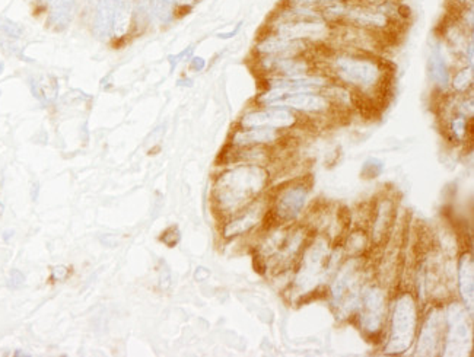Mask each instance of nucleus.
I'll use <instances>...</instances> for the list:
<instances>
[{
  "label": "nucleus",
  "mask_w": 474,
  "mask_h": 357,
  "mask_svg": "<svg viewBox=\"0 0 474 357\" xmlns=\"http://www.w3.org/2000/svg\"><path fill=\"white\" fill-rule=\"evenodd\" d=\"M269 175L264 168L253 164L234 168L222 174L216 181L213 196L223 213H235L266 187Z\"/></svg>",
  "instance_id": "obj_1"
},
{
  "label": "nucleus",
  "mask_w": 474,
  "mask_h": 357,
  "mask_svg": "<svg viewBox=\"0 0 474 357\" xmlns=\"http://www.w3.org/2000/svg\"><path fill=\"white\" fill-rule=\"evenodd\" d=\"M416 334V303L410 293H405L395 302L391 321L390 341L385 347L388 354H402L413 343Z\"/></svg>",
  "instance_id": "obj_2"
},
{
  "label": "nucleus",
  "mask_w": 474,
  "mask_h": 357,
  "mask_svg": "<svg viewBox=\"0 0 474 357\" xmlns=\"http://www.w3.org/2000/svg\"><path fill=\"white\" fill-rule=\"evenodd\" d=\"M333 70L343 82L362 89L376 86L381 79L380 66L368 59L339 56L333 60Z\"/></svg>",
  "instance_id": "obj_3"
},
{
  "label": "nucleus",
  "mask_w": 474,
  "mask_h": 357,
  "mask_svg": "<svg viewBox=\"0 0 474 357\" xmlns=\"http://www.w3.org/2000/svg\"><path fill=\"white\" fill-rule=\"evenodd\" d=\"M327 268H329V245L326 241L318 239L307 251L303 261V267L296 276L295 286L299 290V293H304L312 289L320 282L321 277L326 276Z\"/></svg>",
  "instance_id": "obj_4"
},
{
  "label": "nucleus",
  "mask_w": 474,
  "mask_h": 357,
  "mask_svg": "<svg viewBox=\"0 0 474 357\" xmlns=\"http://www.w3.org/2000/svg\"><path fill=\"white\" fill-rule=\"evenodd\" d=\"M359 268L356 267V261H349L337 274L336 282L332 288L333 305L337 308L340 315H349L355 306L358 305L359 299Z\"/></svg>",
  "instance_id": "obj_5"
},
{
  "label": "nucleus",
  "mask_w": 474,
  "mask_h": 357,
  "mask_svg": "<svg viewBox=\"0 0 474 357\" xmlns=\"http://www.w3.org/2000/svg\"><path fill=\"white\" fill-rule=\"evenodd\" d=\"M132 13L133 0H103L95 21L101 28L113 31L114 37H123L130 27Z\"/></svg>",
  "instance_id": "obj_6"
},
{
  "label": "nucleus",
  "mask_w": 474,
  "mask_h": 357,
  "mask_svg": "<svg viewBox=\"0 0 474 357\" xmlns=\"http://www.w3.org/2000/svg\"><path fill=\"white\" fill-rule=\"evenodd\" d=\"M448 319V337H446V354L460 356L470 350L471 344V328L467 322V312L458 303H451L446 311Z\"/></svg>",
  "instance_id": "obj_7"
},
{
  "label": "nucleus",
  "mask_w": 474,
  "mask_h": 357,
  "mask_svg": "<svg viewBox=\"0 0 474 357\" xmlns=\"http://www.w3.org/2000/svg\"><path fill=\"white\" fill-rule=\"evenodd\" d=\"M260 102L270 107H289L293 110H301L308 113H320L329 108L327 99L311 92H293L281 94L276 89L269 91L260 98Z\"/></svg>",
  "instance_id": "obj_8"
},
{
  "label": "nucleus",
  "mask_w": 474,
  "mask_h": 357,
  "mask_svg": "<svg viewBox=\"0 0 474 357\" xmlns=\"http://www.w3.org/2000/svg\"><path fill=\"white\" fill-rule=\"evenodd\" d=\"M385 317V296L377 286H369L363 290L361 302V325L369 334L381 331Z\"/></svg>",
  "instance_id": "obj_9"
},
{
  "label": "nucleus",
  "mask_w": 474,
  "mask_h": 357,
  "mask_svg": "<svg viewBox=\"0 0 474 357\" xmlns=\"http://www.w3.org/2000/svg\"><path fill=\"white\" fill-rule=\"evenodd\" d=\"M308 198V188L303 184L290 186L283 190L276 203V215L283 222L295 220L301 215Z\"/></svg>",
  "instance_id": "obj_10"
},
{
  "label": "nucleus",
  "mask_w": 474,
  "mask_h": 357,
  "mask_svg": "<svg viewBox=\"0 0 474 357\" xmlns=\"http://www.w3.org/2000/svg\"><path fill=\"white\" fill-rule=\"evenodd\" d=\"M295 115L285 110H266L249 113L242 118V125L247 129L252 127H271V129H282L290 127L295 123Z\"/></svg>",
  "instance_id": "obj_11"
},
{
  "label": "nucleus",
  "mask_w": 474,
  "mask_h": 357,
  "mask_svg": "<svg viewBox=\"0 0 474 357\" xmlns=\"http://www.w3.org/2000/svg\"><path fill=\"white\" fill-rule=\"evenodd\" d=\"M442 328H444V321L442 315L439 311H434L428 321L425 322V327L422 329L420 340H419V353L431 356L435 354L438 344L441 343V336H442Z\"/></svg>",
  "instance_id": "obj_12"
},
{
  "label": "nucleus",
  "mask_w": 474,
  "mask_h": 357,
  "mask_svg": "<svg viewBox=\"0 0 474 357\" xmlns=\"http://www.w3.org/2000/svg\"><path fill=\"white\" fill-rule=\"evenodd\" d=\"M305 48V44L299 40H288L283 37H271L264 41H261L257 45V50L260 53L269 55V56H293L299 51H303Z\"/></svg>",
  "instance_id": "obj_13"
},
{
  "label": "nucleus",
  "mask_w": 474,
  "mask_h": 357,
  "mask_svg": "<svg viewBox=\"0 0 474 357\" xmlns=\"http://www.w3.org/2000/svg\"><path fill=\"white\" fill-rule=\"evenodd\" d=\"M263 66L267 70L285 74L286 78H301L308 70L307 63L295 59H288L282 56H270L263 60Z\"/></svg>",
  "instance_id": "obj_14"
},
{
  "label": "nucleus",
  "mask_w": 474,
  "mask_h": 357,
  "mask_svg": "<svg viewBox=\"0 0 474 357\" xmlns=\"http://www.w3.org/2000/svg\"><path fill=\"white\" fill-rule=\"evenodd\" d=\"M78 0H53L52 8H50L48 25L53 30L62 31L72 22L77 11Z\"/></svg>",
  "instance_id": "obj_15"
},
{
  "label": "nucleus",
  "mask_w": 474,
  "mask_h": 357,
  "mask_svg": "<svg viewBox=\"0 0 474 357\" xmlns=\"http://www.w3.org/2000/svg\"><path fill=\"white\" fill-rule=\"evenodd\" d=\"M343 16H346L349 21L361 25V27H369V28H383L387 27V15L380 11H372L365 8H351L343 12Z\"/></svg>",
  "instance_id": "obj_16"
},
{
  "label": "nucleus",
  "mask_w": 474,
  "mask_h": 357,
  "mask_svg": "<svg viewBox=\"0 0 474 357\" xmlns=\"http://www.w3.org/2000/svg\"><path fill=\"white\" fill-rule=\"evenodd\" d=\"M473 259L465 254L460 263V292L465 310L473 314L474 306V278H473Z\"/></svg>",
  "instance_id": "obj_17"
},
{
  "label": "nucleus",
  "mask_w": 474,
  "mask_h": 357,
  "mask_svg": "<svg viewBox=\"0 0 474 357\" xmlns=\"http://www.w3.org/2000/svg\"><path fill=\"white\" fill-rule=\"evenodd\" d=\"M261 215H263L261 206H260V204H257V206H254L253 209L247 210L242 216L230 222L225 226L223 235H225L227 238H234V237H238V235H242V234L248 232L249 229H253L261 220Z\"/></svg>",
  "instance_id": "obj_18"
},
{
  "label": "nucleus",
  "mask_w": 474,
  "mask_h": 357,
  "mask_svg": "<svg viewBox=\"0 0 474 357\" xmlns=\"http://www.w3.org/2000/svg\"><path fill=\"white\" fill-rule=\"evenodd\" d=\"M278 137L279 135L271 127H252L249 130L238 132L234 136V143L239 146H252L260 143H271Z\"/></svg>",
  "instance_id": "obj_19"
},
{
  "label": "nucleus",
  "mask_w": 474,
  "mask_h": 357,
  "mask_svg": "<svg viewBox=\"0 0 474 357\" xmlns=\"http://www.w3.org/2000/svg\"><path fill=\"white\" fill-rule=\"evenodd\" d=\"M391 219H393V206H391L390 201H384L378 209L376 223H373V231H372L373 241L381 242V239L384 238V235L387 232L388 226L391 225Z\"/></svg>",
  "instance_id": "obj_20"
},
{
  "label": "nucleus",
  "mask_w": 474,
  "mask_h": 357,
  "mask_svg": "<svg viewBox=\"0 0 474 357\" xmlns=\"http://www.w3.org/2000/svg\"><path fill=\"white\" fill-rule=\"evenodd\" d=\"M432 76L438 85L446 86L450 82V73H448V67L445 63V59L442 57L441 51L438 48L434 50L432 55Z\"/></svg>",
  "instance_id": "obj_21"
},
{
  "label": "nucleus",
  "mask_w": 474,
  "mask_h": 357,
  "mask_svg": "<svg viewBox=\"0 0 474 357\" xmlns=\"http://www.w3.org/2000/svg\"><path fill=\"white\" fill-rule=\"evenodd\" d=\"M174 13V0H154L152 15L161 21L168 22Z\"/></svg>",
  "instance_id": "obj_22"
},
{
  "label": "nucleus",
  "mask_w": 474,
  "mask_h": 357,
  "mask_svg": "<svg viewBox=\"0 0 474 357\" xmlns=\"http://www.w3.org/2000/svg\"><path fill=\"white\" fill-rule=\"evenodd\" d=\"M471 82H473V69L471 67L464 69L454 78V88L461 92L465 91L471 85Z\"/></svg>",
  "instance_id": "obj_23"
},
{
  "label": "nucleus",
  "mask_w": 474,
  "mask_h": 357,
  "mask_svg": "<svg viewBox=\"0 0 474 357\" xmlns=\"http://www.w3.org/2000/svg\"><path fill=\"white\" fill-rule=\"evenodd\" d=\"M161 241L164 244H167L168 246H174V245H177L179 241H180V231H179V227H169L168 231L164 232V235L161 237Z\"/></svg>",
  "instance_id": "obj_24"
},
{
  "label": "nucleus",
  "mask_w": 474,
  "mask_h": 357,
  "mask_svg": "<svg viewBox=\"0 0 474 357\" xmlns=\"http://www.w3.org/2000/svg\"><path fill=\"white\" fill-rule=\"evenodd\" d=\"M23 282H25L23 274H22L19 270H13V271L11 273V277H9L8 285H9L11 288H21V286L23 285Z\"/></svg>",
  "instance_id": "obj_25"
},
{
  "label": "nucleus",
  "mask_w": 474,
  "mask_h": 357,
  "mask_svg": "<svg viewBox=\"0 0 474 357\" xmlns=\"http://www.w3.org/2000/svg\"><path fill=\"white\" fill-rule=\"evenodd\" d=\"M69 276V268L66 266H56L52 271V277L56 282H60V280H64Z\"/></svg>",
  "instance_id": "obj_26"
},
{
  "label": "nucleus",
  "mask_w": 474,
  "mask_h": 357,
  "mask_svg": "<svg viewBox=\"0 0 474 357\" xmlns=\"http://www.w3.org/2000/svg\"><path fill=\"white\" fill-rule=\"evenodd\" d=\"M453 132L457 137H463L465 133V120L464 118H456L453 121Z\"/></svg>",
  "instance_id": "obj_27"
},
{
  "label": "nucleus",
  "mask_w": 474,
  "mask_h": 357,
  "mask_svg": "<svg viewBox=\"0 0 474 357\" xmlns=\"http://www.w3.org/2000/svg\"><path fill=\"white\" fill-rule=\"evenodd\" d=\"M349 245L352 246V249H356V251H361L363 249V245H365V239H363V234H355L352 238H351V242H349Z\"/></svg>",
  "instance_id": "obj_28"
},
{
  "label": "nucleus",
  "mask_w": 474,
  "mask_h": 357,
  "mask_svg": "<svg viewBox=\"0 0 474 357\" xmlns=\"http://www.w3.org/2000/svg\"><path fill=\"white\" fill-rule=\"evenodd\" d=\"M208 276H209V271H208V268H203V267L197 268V271H196V274H194L196 280H198V282H202V280L206 278Z\"/></svg>",
  "instance_id": "obj_29"
},
{
  "label": "nucleus",
  "mask_w": 474,
  "mask_h": 357,
  "mask_svg": "<svg viewBox=\"0 0 474 357\" xmlns=\"http://www.w3.org/2000/svg\"><path fill=\"white\" fill-rule=\"evenodd\" d=\"M296 5H310V4H317V2H327V0H293Z\"/></svg>",
  "instance_id": "obj_30"
},
{
  "label": "nucleus",
  "mask_w": 474,
  "mask_h": 357,
  "mask_svg": "<svg viewBox=\"0 0 474 357\" xmlns=\"http://www.w3.org/2000/svg\"><path fill=\"white\" fill-rule=\"evenodd\" d=\"M193 66H194L196 69L201 70V69L205 66V62H203V59H194V63H193Z\"/></svg>",
  "instance_id": "obj_31"
}]
</instances>
